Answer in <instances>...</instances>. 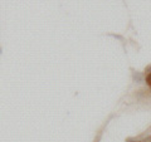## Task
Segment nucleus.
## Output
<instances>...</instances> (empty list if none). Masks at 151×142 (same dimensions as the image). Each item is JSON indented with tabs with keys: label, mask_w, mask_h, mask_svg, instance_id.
Returning <instances> with one entry per match:
<instances>
[{
	"label": "nucleus",
	"mask_w": 151,
	"mask_h": 142,
	"mask_svg": "<svg viewBox=\"0 0 151 142\" xmlns=\"http://www.w3.org/2000/svg\"><path fill=\"white\" fill-rule=\"evenodd\" d=\"M146 83H147V86H149L150 89H151V72L147 73V75H146Z\"/></svg>",
	"instance_id": "nucleus-1"
},
{
	"label": "nucleus",
	"mask_w": 151,
	"mask_h": 142,
	"mask_svg": "<svg viewBox=\"0 0 151 142\" xmlns=\"http://www.w3.org/2000/svg\"><path fill=\"white\" fill-rule=\"evenodd\" d=\"M149 141H150V142H151V137H149Z\"/></svg>",
	"instance_id": "nucleus-2"
}]
</instances>
